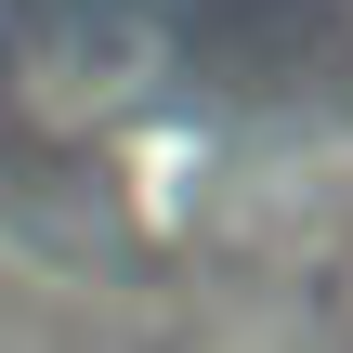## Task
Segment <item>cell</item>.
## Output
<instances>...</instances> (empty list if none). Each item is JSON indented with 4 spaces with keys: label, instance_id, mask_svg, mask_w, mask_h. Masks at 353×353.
<instances>
[{
    "label": "cell",
    "instance_id": "1",
    "mask_svg": "<svg viewBox=\"0 0 353 353\" xmlns=\"http://www.w3.org/2000/svg\"><path fill=\"white\" fill-rule=\"evenodd\" d=\"M144 79H157V26H131V13H52L13 39V118L26 131H105Z\"/></svg>",
    "mask_w": 353,
    "mask_h": 353
}]
</instances>
